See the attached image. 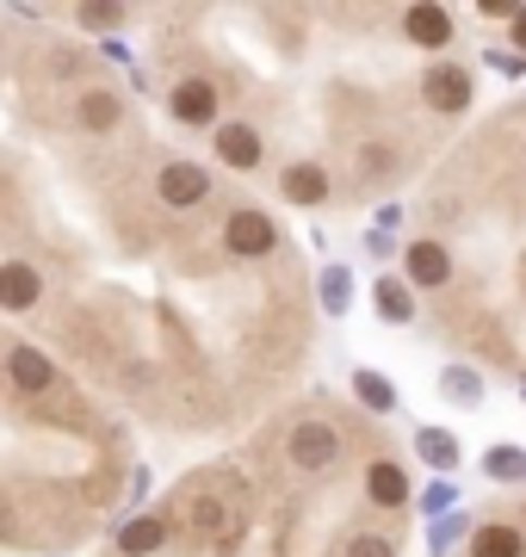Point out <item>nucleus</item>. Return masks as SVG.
I'll list each match as a JSON object with an SVG mask.
<instances>
[{
	"mask_svg": "<svg viewBox=\"0 0 526 557\" xmlns=\"http://www.w3.org/2000/svg\"><path fill=\"white\" fill-rule=\"evenodd\" d=\"M347 557H397V545L385 533H353L347 539Z\"/></svg>",
	"mask_w": 526,
	"mask_h": 557,
	"instance_id": "23",
	"label": "nucleus"
},
{
	"mask_svg": "<svg viewBox=\"0 0 526 557\" xmlns=\"http://www.w3.org/2000/svg\"><path fill=\"white\" fill-rule=\"evenodd\" d=\"M43 298V278L25 267V260H13V267H0V310H32V304Z\"/></svg>",
	"mask_w": 526,
	"mask_h": 557,
	"instance_id": "11",
	"label": "nucleus"
},
{
	"mask_svg": "<svg viewBox=\"0 0 526 557\" xmlns=\"http://www.w3.org/2000/svg\"><path fill=\"white\" fill-rule=\"evenodd\" d=\"M508 44H514V50H521V57H526V7H521V20L508 25Z\"/></svg>",
	"mask_w": 526,
	"mask_h": 557,
	"instance_id": "26",
	"label": "nucleus"
},
{
	"mask_svg": "<svg viewBox=\"0 0 526 557\" xmlns=\"http://www.w3.org/2000/svg\"><path fill=\"white\" fill-rule=\"evenodd\" d=\"M471 557H526V533L508 527V520H484L471 533Z\"/></svg>",
	"mask_w": 526,
	"mask_h": 557,
	"instance_id": "10",
	"label": "nucleus"
},
{
	"mask_svg": "<svg viewBox=\"0 0 526 557\" xmlns=\"http://www.w3.org/2000/svg\"><path fill=\"white\" fill-rule=\"evenodd\" d=\"M75 119H82L87 131H112V124L124 119V106H118V94H100V87H93V94L75 100Z\"/></svg>",
	"mask_w": 526,
	"mask_h": 557,
	"instance_id": "14",
	"label": "nucleus"
},
{
	"mask_svg": "<svg viewBox=\"0 0 526 557\" xmlns=\"http://www.w3.org/2000/svg\"><path fill=\"white\" fill-rule=\"evenodd\" d=\"M118 20H124L118 7H82V25H93V32H112Z\"/></svg>",
	"mask_w": 526,
	"mask_h": 557,
	"instance_id": "24",
	"label": "nucleus"
},
{
	"mask_svg": "<svg viewBox=\"0 0 526 557\" xmlns=\"http://www.w3.org/2000/svg\"><path fill=\"white\" fill-rule=\"evenodd\" d=\"M365 496L378 502V508H403L409 502V471L403 465H390V458H378V465L365 471Z\"/></svg>",
	"mask_w": 526,
	"mask_h": 557,
	"instance_id": "12",
	"label": "nucleus"
},
{
	"mask_svg": "<svg viewBox=\"0 0 526 557\" xmlns=\"http://www.w3.org/2000/svg\"><path fill=\"white\" fill-rule=\"evenodd\" d=\"M378 317L385 322H415V292H409L403 278H378Z\"/></svg>",
	"mask_w": 526,
	"mask_h": 557,
	"instance_id": "15",
	"label": "nucleus"
},
{
	"mask_svg": "<svg viewBox=\"0 0 526 557\" xmlns=\"http://www.w3.org/2000/svg\"><path fill=\"white\" fill-rule=\"evenodd\" d=\"M353 397H360L372 416H390V409H397V391H390L385 372H353Z\"/></svg>",
	"mask_w": 526,
	"mask_h": 557,
	"instance_id": "16",
	"label": "nucleus"
},
{
	"mask_svg": "<svg viewBox=\"0 0 526 557\" xmlns=\"http://www.w3.org/2000/svg\"><path fill=\"white\" fill-rule=\"evenodd\" d=\"M0 539H7V508H0Z\"/></svg>",
	"mask_w": 526,
	"mask_h": 557,
	"instance_id": "27",
	"label": "nucleus"
},
{
	"mask_svg": "<svg viewBox=\"0 0 526 557\" xmlns=\"http://www.w3.org/2000/svg\"><path fill=\"white\" fill-rule=\"evenodd\" d=\"M279 193H285L291 205H323V199H328V174L316 168V161H298V168H285Z\"/></svg>",
	"mask_w": 526,
	"mask_h": 557,
	"instance_id": "13",
	"label": "nucleus"
},
{
	"mask_svg": "<svg viewBox=\"0 0 526 557\" xmlns=\"http://www.w3.org/2000/svg\"><path fill=\"white\" fill-rule=\"evenodd\" d=\"M223 242H229V255L242 260H261L279 248V230H273V218L266 211H236V218L223 223Z\"/></svg>",
	"mask_w": 526,
	"mask_h": 557,
	"instance_id": "2",
	"label": "nucleus"
},
{
	"mask_svg": "<svg viewBox=\"0 0 526 557\" xmlns=\"http://www.w3.org/2000/svg\"><path fill=\"white\" fill-rule=\"evenodd\" d=\"M415 453H422L434 471H452V465H459V440L446 434V428H422V434H415Z\"/></svg>",
	"mask_w": 526,
	"mask_h": 557,
	"instance_id": "17",
	"label": "nucleus"
},
{
	"mask_svg": "<svg viewBox=\"0 0 526 557\" xmlns=\"http://www.w3.org/2000/svg\"><path fill=\"white\" fill-rule=\"evenodd\" d=\"M7 379L38 397V391H50V384H57V366H50L38 347H13V354H7Z\"/></svg>",
	"mask_w": 526,
	"mask_h": 557,
	"instance_id": "9",
	"label": "nucleus"
},
{
	"mask_svg": "<svg viewBox=\"0 0 526 557\" xmlns=\"http://www.w3.org/2000/svg\"><path fill=\"white\" fill-rule=\"evenodd\" d=\"M347 285H353L347 267H328V273H323V310H328V317H341V310H347Z\"/></svg>",
	"mask_w": 526,
	"mask_h": 557,
	"instance_id": "22",
	"label": "nucleus"
},
{
	"mask_svg": "<svg viewBox=\"0 0 526 557\" xmlns=\"http://www.w3.org/2000/svg\"><path fill=\"white\" fill-rule=\"evenodd\" d=\"M484 478H496V483H526V453H514V446H496V453L484 458Z\"/></svg>",
	"mask_w": 526,
	"mask_h": 557,
	"instance_id": "20",
	"label": "nucleus"
},
{
	"mask_svg": "<svg viewBox=\"0 0 526 557\" xmlns=\"http://www.w3.org/2000/svg\"><path fill=\"white\" fill-rule=\"evenodd\" d=\"M186 520H192L199 533H223V527H229V508H223L217 496H192V508H186Z\"/></svg>",
	"mask_w": 526,
	"mask_h": 557,
	"instance_id": "21",
	"label": "nucleus"
},
{
	"mask_svg": "<svg viewBox=\"0 0 526 557\" xmlns=\"http://www.w3.org/2000/svg\"><path fill=\"white\" fill-rule=\"evenodd\" d=\"M409 285H422V292H434V285H446L452 278V255H446V242H409Z\"/></svg>",
	"mask_w": 526,
	"mask_h": 557,
	"instance_id": "6",
	"label": "nucleus"
},
{
	"mask_svg": "<svg viewBox=\"0 0 526 557\" xmlns=\"http://www.w3.org/2000/svg\"><path fill=\"white\" fill-rule=\"evenodd\" d=\"M403 38L422 44V50H446V44L459 38V25H452V13L446 7H434V0H415L403 13Z\"/></svg>",
	"mask_w": 526,
	"mask_h": 557,
	"instance_id": "5",
	"label": "nucleus"
},
{
	"mask_svg": "<svg viewBox=\"0 0 526 557\" xmlns=\"http://www.w3.org/2000/svg\"><path fill=\"white\" fill-rule=\"evenodd\" d=\"M155 193H162L167 211H192V205H204V193H211V174H204L199 161H167L162 180H155Z\"/></svg>",
	"mask_w": 526,
	"mask_h": 557,
	"instance_id": "3",
	"label": "nucleus"
},
{
	"mask_svg": "<svg viewBox=\"0 0 526 557\" xmlns=\"http://www.w3.org/2000/svg\"><path fill=\"white\" fill-rule=\"evenodd\" d=\"M465 533H471V527H465L459 515H452V520H440V527H434V557L446 552V539H465Z\"/></svg>",
	"mask_w": 526,
	"mask_h": 557,
	"instance_id": "25",
	"label": "nucleus"
},
{
	"mask_svg": "<svg viewBox=\"0 0 526 557\" xmlns=\"http://www.w3.org/2000/svg\"><path fill=\"white\" fill-rule=\"evenodd\" d=\"M422 100L434 106V112H465L471 106V69H459V62H434L422 75Z\"/></svg>",
	"mask_w": 526,
	"mask_h": 557,
	"instance_id": "4",
	"label": "nucleus"
},
{
	"mask_svg": "<svg viewBox=\"0 0 526 557\" xmlns=\"http://www.w3.org/2000/svg\"><path fill=\"white\" fill-rule=\"evenodd\" d=\"M440 391H446V397H459L465 409H477V403H484V379H477L471 366H446V372H440Z\"/></svg>",
	"mask_w": 526,
	"mask_h": 557,
	"instance_id": "19",
	"label": "nucleus"
},
{
	"mask_svg": "<svg viewBox=\"0 0 526 557\" xmlns=\"http://www.w3.org/2000/svg\"><path fill=\"white\" fill-rule=\"evenodd\" d=\"M162 539H167L162 520H130V527L118 533V552H124V557H149L155 545H162Z\"/></svg>",
	"mask_w": 526,
	"mask_h": 557,
	"instance_id": "18",
	"label": "nucleus"
},
{
	"mask_svg": "<svg viewBox=\"0 0 526 557\" xmlns=\"http://www.w3.org/2000/svg\"><path fill=\"white\" fill-rule=\"evenodd\" d=\"M285 453H291L298 471H328V465L341 458V434H335L328 421H298L291 440H285Z\"/></svg>",
	"mask_w": 526,
	"mask_h": 557,
	"instance_id": "1",
	"label": "nucleus"
},
{
	"mask_svg": "<svg viewBox=\"0 0 526 557\" xmlns=\"http://www.w3.org/2000/svg\"><path fill=\"white\" fill-rule=\"evenodd\" d=\"M167 106H174V119L180 124H217V87L211 81H180L174 94H167Z\"/></svg>",
	"mask_w": 526,
	"mask_h": 557,
	"instance_id": "7",
	"label": "nucleus"
},
{
	"mask_svg": "<svg viewBox=\"0 0 526 557\" xmlns=\"http://www.w3.org/2000/svg\"><path fill=\"white\" fill-rule=\"evenodd\" d=\"M217 156H223V168H261L266 143H261L254 124H223L217 131Z\"/></svg>",
	"mask_w": 526,
	"mask_h": 557,
	"instance_id": "8",
	"label": "nucleus"
},
{
	"mask_svg": "<svg viewBox=\"0 0 526 557\" xmlns=\"http://www.w3.org/2000/svg\"><path fill=\"white\" fill-rule=\"evenodd\" d=\"M521 397H526V379H521Z\"/></svg>",
	"mask_w": 526,
	"mask_h": 557,
	"instance_id": "28",
	"label": "nucleus"
}]
</instances>
